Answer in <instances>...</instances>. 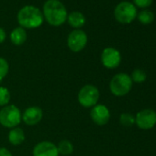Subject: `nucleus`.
Here are the masks:
<instances>
[{
  "label": "nucleus",
  "mask_w": 156,
  "mask_h": 156,
  "mask_svg": "<svg viewBox=\"0 0 156 156\" xmlns=\"http://www.w3.org/2000/svg\"><path fill=\"white\" fill-rule=\"evenodd\" d=\"M44 20L53 27H60L67 20V9L60 0H47L42 7Z\"/></svg>",
  "instance_id": "f257e3e1"
},
{
  "label": "nucleus",
  "mask_w": 156,
  "mask_h": 156,
  "mask_svg": "<svg viewBox=\"0 0 156 156\" xmlns=\"http://www.w3.org/2000/svg\"><path fill=\"white\" fill-rule=\"evenodd\" d=\"M17 20L20 27L25 30L40 28L44 22L42 11L37 7L31 5H27L21 8L18 12Z\"/></svg>",
  "instance_id": "f03ea898"
},
{
  "label": "nucleus",
  "mask_w": 156,
  "mask_h": 156,
  "mask_svg": "<svg viewBox=\"0 0 156 156\" xmlns=\"http://www.w3.org/2000/svg\"><path fill=\"white\" fill-rule=\"evenodd\" d=\"M22 122V111L14 104H9L0 108V125L6 129L19 127Z\"/></svg>",
  "instance_id": "7ed1b4c3"
},
{
  "label": "nucleus",
  "mask_w": 156,
  "mask_h": 156,
  "mask_svg": "<svg viewBox=\"0 0 156 156\" xmlns=\"http://www.w3.org/2000/svg\"><path fill=\"white\" fill-rule=\"evenodd\" d=\"M132 80L126 73L115 74L109 82V90L115 97H123L129 93L132 87Z\"/></svg>",
  "instance_id": "20e7f679"
},
{
  "label": "nucleus",
  "mask_w": 156,
  "mask_h": 156,
  "mask_svg": "<svg viewBox=\"0 0 156 156\" xmlns=\"http://www.w3.org/2000/svg\"><path fill=\"white\" fill-rule=\"evenodd\" d=\"M100 93L98 88L94 85H85L77 94V101L85 108H92L98 104Z\"/></svg>",
  "instance_id": "39448f33"
},
{
  "label": "nucleus",
  "mask_w": 156,
  "mask_h": 156,
  "mask_svg": "<svg viewBox=\"0 0 156 156\" xmlns=\"http://www.w3.org/2000/svg\"><path fill=\"white\" fill-rule=\"evenodd\" d=\"M137 8L129 1L119 3L114 9V17L116 20L121 24H129L137 18Z\"/></svg>",
  "instance_id": "423d86ee"
},
{
  "label": "nucleus",
  "mask_w": 156,
  "mask_h": 156,
  "mask_svg": "<svg viewBox=\"0 0 156 156\" xmlns=\"http://www.w3.org/2000/svg\"><path fill=\"white\" fill-rule=\"evenodd\" d=\"M88 41V37L86 31L82 29L73 30L67 36V47L73 52H80L82 51Z\"/></svg>",
  "instance_id": "0eeeda50"
},
{
  "label": "nucleus",
  "mask_w": 156,
  "mask_h": 156,
  "mask_svg": "<svg viewBox=\"0 0 156 156\" xmlns=\"http://www.w3.org/2000/svg\"><path fill=\"white\" fill-rule=\"evenodd\" d=\"M101 62L107 69H116L121 62V54L119 50L113 47L105 48L100 56Z\"/></svg>",
  "instance_id": "6e6552de"
},
{
  "label": "nucleus",
  "mask_w": 156,
  "mask_h": 156,
  "mask_svg": "<svg viewBox=\"0 0 156 156\" xmlns=\"http://www.w3.org/2000/svg\"><path fill=\"white\" fill-rule=\"evenodd\" d=\"M135 123L141 129H150L156 125V112L146 108L140 110L135 117Z\"/></svg>",
  "instance_id": "1a4fd4ad"
},
{
  "label": "nucleus",
  "mask_w": 156,
  "mask_h": 156,
  "mask_svg": "<svg viewBox=\"0 0 156 156\" xmlns=\"http://www.w3.org/2000/svg\"><path fill=\"white\" fill-rule=\"evenodd\" d=\"M110 111L108 108L103 104H97L90 110V118L98 126H105L110 119Z\"/></svg>",
  "instance_id": "9d476101"
},
{
  "label": "nucleus",
  "mask_w": 156,
  "mask_h": 156,
  "mask_svg": "<svg viewBox=\"0 0 156 156\" xmlns=\"http://www.w3.org/2000/svg\"><path fill=\"white\" fill-rule=\"evenodd\" d=\"M43 110L38 106L27 108L22 112V122L27 126H36L43 119Z\"/></svg>",
  "instance_id": "9b49d317"
},
{
  "label": "nucleus",
  "mask_w": 156,
  "mask_h": 156,
  "mask_svg": "<svg viewBox=\"0 0 156 156\" xmlns=\"http://www.w3.org/2000/svg\"><path fill=\"white\" fill-rule=\"evenodd\" d=\"M32 156H60L57 145L50 140H41L32 149Z\"/></svg>",
  "instance_id": "f8f14e48"
},
{
  "label": "nucleus",
  "mask_w": 156,
  "mask_h": 156,
  "mask_svg": "<svg viewBox=\"0 0 156 156\" xmlns=\"http://www.w3.org/2000/svg\"><path fill=\"white\" fill-rule=\"evenodd\" d=\"M66 21L73 30H80L86 24V17L80 11H73L68 14Z\"/></svg>",
  "instance_id": "ddd939ff"
},
{
  "label": "nucleus",
  "mask_w": 156,
  "mask_h": 156,
  "mask_svg": "<svg viewBox=\"0 0 156 156\" xmlns=\"http://www.w3.org/2000/svg\"><path fill=\"white\" fill-rule=\"evenodd\" d=\"M25 139H26L25 132L23 129H21L20 127H16L11 129L8 134L9 142L13 146L21 145L25 141Z\"/></svg>",
  "instance_id": "4468645a"
},
{
  "label": "nucleus",
  "mask_w": 156,
  "mask_h": 156,
  "mask_svg": "<svg viewBox=\"0 0 156 156\" xmlns=\"http://www.w3.org/2000/svg\"><path fill=\"white\" fill-rule=\"evenodd\" d=\"M10 41L15 46H21L27 41V31L21 27H17L12 30L9 34Z\"/></svg>",
  "instance_id": "2eb2a0df"
},
{
  "label": "nucleus",
  "mask_w": 156,
  "mask_h": 156,
  "mask_svg": "<svg viewBox=\"0 0 156 156\" xmlns=\"http://www.w3.org/2000/svg\"><path fill=\"white\" fill-rule=\"evenodd\" d=\"M57 149L59 155L62 156H69L71 155L74 151V146L73 142L69 140H62L57 144Z\"/></svg>",
  "instance_id": "dca6fc26"
},
{
  "label": "nucleus",
  "mask_w": 156,
  "mask_h": 156,
  "mask_svg": "<svg viewBox=\"0 0 156 156\" xmlns=\"http://www.w3.org/2000/svg\"><path fill=\"white\" fill-rule=\"evenodd\" d=\"M137 18H138V20L141 24L149 25L154 20V14L152 11H151L149 9H144V10L138 13Z\"/></svg>",
  "instance_id": "f3484780"
},
{
  "label": "nucleus",
  "mask_w": 156,
  "mask_h": 156,
  "mask_svg": "<svg viewBox=\"0 0 156 156\" xmlns=\"http://www.w3.org/2000/svg\"><path fill=\"white\" fill-rule=\"evenodd\" d=\"M11 94L8 87L0 86V108L10 104Z\"/></svg>",
  "instance_id": "a211bd4d"
},
{
  "label": "nucleus",
  "mask_w": 156,
  "mask_h": 156,
  "mask_svg": "<svg viewBox=\"0 0 156 156\" xmlns=\"http://www.w3.org/2000/svg\"><path fill=\"white\" fill-rule=\"evenodd\" d=\"M9 72V63L7 59L0 57V82H2L8 76Z\"/></svg>",
  "instance_id": "6ab92c4d"
},
{
  "label": "nucleus",
  "mask_w": 156,
  "mask_h": 156,
  "mask_svg": "<svg viewBox=\"0 0 156 156\" xmlns=\"http://www.w3.org/2000/svg\"><path fill=\"white\" fill-rule=\"evenodd\" d=\"M129 76L131 78L132 82H135L138 84L143 83L146 80V73L144 71H142L140 69H135L131 73V75H129Z\"/></svg>",
  "instance_id": "aec40b11"
},
{
  "label": "nucleus",
  "mask_w": 156,
  "mask_h": 156,
  "mask_svg": "<svg viewBox=\"0 0 156 156\" xmlns=\"http://www.w3.org/2000/svg\"><path fill=\"white\" fill-rule=\"evenodd\" d=\"M119 122L124 127H131L135 124V117L129 113H122L119 117Z\"/></svg>",
  "instance_id": "412c9836"
},
{
  "label": "nucleus",
  "mask_w": 156,
  "mask_h": 156,
  "mask_svg": "<svg viewBox=\"0 0 156 156\" xmlns=\"http://www.w3.org/2000/svg\"><path fill=\"white\" fill-rule=\"evenodd\" d=\"M152 1L153 0H133V3L136 8L146 9L152 4Z\"/></svg>",
  "instance_id": "4be33fe9"
},
{
  "label": "nucleus",
  "mask_w": 156,
  "mask_h": 156,
  "mask_svg": "<svg viewBox=\"0 0 156 156\" xmlns=\"http://www.w3.org/2000/svg\"><path fill=\"white\" fill-rule=\"evenodd\" d=\"M0 156H13V154L8 148L0 147Z\"/></svg>",
  "instance_id": "5701e85b"
},
{
  "label": "nucleus",
  "mask_w": 156,
  "mask_h": 156,
  "mask_svg": "<svg viewBox=\"0 0 156 156\" xmlns=\"http://www.w3.org/2000/svg\"><path fill=\"white\" fill-rule=\"evenodd\" d=\"M7 39V32L6 30L0 27V44H2Z\"/></svg>",
  "instance_id": "b1692460"
}]
</instances>
